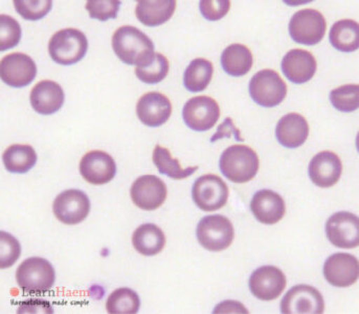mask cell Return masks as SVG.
Instances as JSON below:
<instances>
[{
    "instance_id": "1",
    "label": "cell",
    "mask_w": 359,
    "mask_h": 314,
    "mask_svg": "<svg viewBox=\"0 0 359 314\" xmlns=\"http://www.w3.org/2000/svg\"><path fill=\"white\" fill-rule=\"evenodd\" d=\"M112 48L125 64L144 67L155 58L154 44L141 29L130 25L118 27L112 37Z\"/></svg>"
},
{
    "instance_id": "2",
    "label": "cell",
    "mask_w": 359,
    "mask_h": 314,
    "mask_svg": "<svg viewBox=\"0 0 359 314\" xmlns=\"http://www.w3.org/2000/svg\"><path fill=\"white\" fill-rule=\"evenodd\" d=\"M260 167L258 154L245 145L225 149L219 161L221 173L235 184H245L257 175Z\"/></svg>"
},
{
    "instance_id": "3",
    "label": "cell",
    "mask_w": 359,
    "mask_h": 314,
    "mask_svg": "<svg viewBox=\"0 0 359 314\" xmlns=\"http://www.w3.org/2000/svg\"><path fill=\"white\" fill-rule=\"evenodd\" d=\"M16 281L22 292L44 294L54 286L56 273L48 260L33 257L19 265L16 271Z\"/></svg>"
},
{
    "instance_id": "4",
    "label": "cell",
    "mask_w": 359,
    "mask_h": 314,
    "mask_svg": "<svg viewBox=\"0 0 359 314\" xmlns=\"http://www.w3.org/2000/svg\"><path fill=\"white\" fill-rule=\"evenodd\" d=\"M88 48L86 36L76 29L57 32L48 42L50 58L61 65H72L84 58Z\"/></svg>"
},
{
    "instance_id": "5",
    "label": "cell",
    "mask_w": 359,
    "mask_h": 314,
    "mask_svg": "<svg viewBox=\"0 0 359 314\" xmlns=\"http://www.w3.org/2000/svg\"><path fill=\"white\" fill-rule=\"evenodd\" d=\"M250 97L258 105L271 108L280 105L287 95V85L273 69L258 71L248 86Z\"/></svg>"
},
{
    "instance_id": "6",
    "label": "cell",
    "mask_w": 359,
    "mask_h": 314,
    "mask_svg": "<svg viewBox=\"0 0 359 314\" xmlns=\"http://www.w3.org/2000/svg\"><path fill=\"white\" fill-rule=\"evenodd\" d=\"M288 29L293 41L303 46H316L322 41L326 33V19L318 11L305 8L293 15Z\"/></svg>"
},
{
    "instance_id": "7",
    "label": "cell",
    "mask_w": 359,
    "mask_h": 314,
    "mask_svg": "<svg viewBox=\"0 0 359 314\" xmlns=\"http://www.w3.org/2000/svg\"><path fill=\"white\" fill-rule=\"evenodd\" d=\"M197 240L210 252H221L233 243V226L229 219L222 215H209L199 221L196 231Z\"/></svg>"
},
{
    "instance_id": "8",
    "label": "cell",
    "mask_w": 359,
    "mask_h": 314,
    "mask_svg": "<svg viewBox=\"0 0 359 314\" xmlns=\"http://www.w3.org/2000/svg\"><path fill=\"white\" fill-rule=\"evenodd\" d=\"M229 195V186L215 174L201 176L193 184V201L205 212H214L224 207Z\"/></svg>"
},
{
    "instance_id": "9",
    "label": "cell",
    "mask_w": 359,
    "mask_h": 314,
    "mask_svg": "<svg viewBox=\"0 0 359 314\" xmlns=\"http://www.w3.org/2000/svg\"><path fill=\"white\" fill-rule=\"evenodd\" d=\"M182 118L189 128L197 132H205L218 122L220 107L213 97L199 95L187 102L182 110Z\"/></svg>"
},
{
    "instance_id": "10",
    "label": "cell",
    "mask_w": 359,
    "mask_h": 314,
    "mask_svg": "<svg viewBox=\"0 0 359 314\" xmlns=\"http://www.w3.org/2000/svg\"><path fill=\"white\" fill-rule=\"evenodd\" d=\"M53 211L59 221L74 226L86 219L90 212V200L82 191H63L55 199Z\"/></svg>"
},
{
    "instance_id": "11",
    "label": "cell",
    "mask_w": 359,
    "mask_h": 314,
    "mask_svg": "<svg viewBox=\"0 0 359 314\" xmlns=\"http://www.w3.org/2000/svg\"><path fill=\"white\" fill-rule=\"evenodd\" d=\"M324 310V298L320 292L303 284L291 288L281 302V313L284 314H320Z\"/></svg>"
},
{
    "instance_id": "12",
    "label": "cell",
    "mask_w": 359,
    "mask_h": 314,
    "mask_svg": "<svg viewBox=\"0 0 359 314\" xmlns=\"http://www.w3.org/2000/svg\"><path fill=\"white\" fill-rule=\"evenodd\" d=\"M37 75V67L33 59L22 53H13L4 57L0 63L2 82L14 88L27 86Z\"/></svg>"
},
{
    "instance_id": "13",
    "label": "cell",
    "mask_w": 359,
    "mask_h": 314,
    "mask_svg": "<svg viewBox=\"0 0 359 314\" xmlns=\"http://www.w3.org/2000/svg\"><path fill=\"white\" fill-rule=\"evenodd\" d=\"M286 284L283 271L271 265L256 269L248 282L252 296L261 301H273L279 298L285 289Z\"/></svg>"
},
{
    "instance_id": "14",
    "label": "cell",
    "mask_w": 359,
    "mask_h": 314,
    "mask_svg": "<svg viewBox=\"0 0 359 314\" xmlns=\"http://www.w3.org/2000/svg\"><path fill=\"white\" fill-rule=\"evenodd\" d=\"M329 241L339 248H355L359 245V219L349 212L333 214L326 224Z\"/></svg>"
},
{
    "instance_id": "15",
    "label": "cell",
    "mask_w": 359,
    "mask_h": 314,
    "mask_svg": "<svg viewBox=\"0 0 359 314\" xmlns=\"http://www.w3.org/2000/svg\"><path fill=\"white\" fill-rule=\"evenodd\" d=\"M167 194L165 182L155 175L141 176L133 182L130 189L133 203L144 211H154L161 207Z\"/></svg>"
},
{
    "instance_id": "16",
    "label": "cell",
    "mask_w": 359,
    "mask_h": 314,
    "mask_svg": "<svg viewBox=\"0 0 359 314\" xmlns=\"http://www.w3.org/2000/svg\"><path fill=\"white\" fill-rule=\"evenodd\" d=\"M325 279L335 287H349L358 282L359 264L353 254L337 252L327 259L323 267Z\"/></svg>"
},
{
    "instance_id": "17",
    "label": "cell",
    "mask_w": 359,
    "mask_h": 314,
    "mask_svg": "<svg viewBox=\"0 0 359 314\" xmlns=\"http://www.w3.org/2000/svg\"><path fill=\"white\" fill-rule=\"evenodd\" d=\"M80 173L89 184L95 186L108 184L116 176V161L106 152L90 151L81 159Z\"/></svg>"
},
{
    "instance_id": "18",
    "label": "cell",
    "mask_w": 359,
    "mask_h": 314,
    "mask_svg": "<svg viewBox=\"0 0 359 314\" xmlns=\"http://www.w3.org/2000/svg\"><path fill=\"white\" fill-rule=\"evenodd\" d=\"M343 165L337 154L323 151L311 159L308 168L310 179L320 188H330L339 182Z\"/></svg>"
},
{
    "instance_id": "19",
    "label": "cell",
    "mask_w": 359,
    "mask_h": 314,
    "mask_svg": "<svg viewBox=\"0 0 359 314\" xmlns=\"http://www.w3.org/2000/svg\"><path fill=\"white\" fill-rule=\"evenodd\" d=\"M137 114L146 126L152 128L161 127L171 116L172 104L163 93H148L137 102Z\"/></svg>"
},
{
    "instance_id": "20",
    "label": "cell",
    "mask_w": 359,
    "mask_h": 314,
    "mask_svg": "<svg viewBox=\"0 0 359 314\" xmlns=\"http://www.w3.org/2000/svg\"><path fill=\"white\" fill-rule=\"evenodd\" d=\"M65 100L62 87L50 80L40 81L32 89L29 95L32 107L42 116H50L59 111L65 104Z\"/></svg>"
},
{
    "instance_id": "21",
    "label": "cell",
    "mask_w": 359,
    "mask_h": 314,
    "mask_svg": "<svg viewBox=\"0 0 359 314\" xmlns=\"http://www.w3.org/2000/svg\"><path fill=\"white\" fill-rule=\"evenodd\" d=\"M250 210L259 222L271 226L283 219L286 212L285 201L275 191L261 190L252 197Z\"/></svg>"
},
{
    "instance_id": "22",
    "label": "cell",
    "mask_w": 359,
    "mask_h": 314,
    "mask_svg": "<svg viewBox=\"0 0 359 314\" xmlns=\"http://www.w3.org/2000/svg\"><path fill=\"white\" fill-rule=\"evenodd\" d=\"M282 71L290 82L304 84L309 82L316 73V60L308 50H289L282 60Z\"/></svg>"
},
{
    "instance_id": "23",
    "label": "cell",
    "mask_w": 359,
    "mask_h": 314,
    "mask_svg": "<svg viewBox=\"0 0 359 314\" xmlns=\"http://www.w3.org/2000/svg\"><path fill=\"white\" fill-rule=\"evenodd\" d=\"M309 135V125L303 116L288 114L278 123L276 137L283 147L295 149L304 145Z\"/></svg>"
},
{
    "instance_id": "24",
    "label": "cell",
    "mask_w": 359,
    "mask_h": 314,
    "mask_svg": "<svg viewBox=\"0 0 359 314\" xmlns=\"http://www.w3.org/2000/svg\"><path fill=\"white\" fill-rule=\"evenodd\" d=\"M254 58L248 46L231 44L221 55L223 71L231 77H243L252 69Z\"/></svg>"
},
{
    "instance_id": "25",
    "label": "cell",
    "mask_w": 359,
    "mask_h": 314,
    "mask_svg": "<svg viewBox=\"0 0 359 314\" xmlns=\"http://www.w3.org/2000/svg\"><path fill=\"white\" fill-rule=\"evenodd\" d=\"M176 10L175 0L163 1H139L135 14L140 22L147 27H158L167 22Z\"/></svg>"
},
{
    "instance_id": "26",
    "label": "cell",
    "mask_w": 359,
    "mask_h": 314,
    "mask_svg": "<svg viewBox=\"0 0 359 314\" xmlns=\"http://www.w3.org/2000/svg\"><path fill=\"white\" fill-rule=\"evenodd\" d=\"M133 244L135 250L143 256H155L165 247V233L155 224H142L133 233Z\"/></svg>"
},
{
    "instance_id": "27",
    "label": "cell",
    "mask_w": 359,
    "mask_h": 314,
    "mask_svg": "<svg viewBox=\"0 0 359 314\" xmlns=\"http://www.w3.org/2000/svg\"><path fill=\"white\" fill-rule=\"evenodd\" d=\"M330 43L344 53L355 52L359 48V25L351 19L337 21L331 27Z\"/></svg>"
},
{
    "instance_id": "28",
    "label": "cell",
    "mask_w": 359,
    "mask_h": 314,
    "mask_svg": "<svg viewBox=\"0 0 359 314\" xmlns=\"http://www.w3.org/2000/svg\"><path fill=\"white\" fill-rule=\"evenodd\" d=\"M2 161L11 173L25 174L37 163V154L32 146L12 145L2 154Z\"/></svg>"
},
{
    "instance_id": "29",
    "label": "cell",
    "mask_w": 359,
    "mask_h": 314,
    "mask_svg": "<svg viewBox=\"0 0 359 314\" xmlns=\"http://www.w3.org/2000/svg\"><path fill=\"white\" fill-rule=\"evenodd\" d=\"M214 67L207 59L197 58L191 61L184 75V87L191 93L205 90L213 78Z\"/></svg>"
},
{
    "instance_id": "30",
    "label": "cell",
    "mask_w": 359,
    "mask_h": 314,
    "mask_svg": "<svg viewBox=\"0 0 359 314\" xmlns=\"http://www.w3.org/2000/svg\"><path fill=\"white\" fill-rule=\"evenodd\" d=\"M153 163L156 165L159 173L172 178V179H184L193 175L198 170V165L184 169L178 159L173 158L167 148L156 145L153 151Z\"/></svg>"
},
{
    "instance_id": "31",
    "label": "cell",
    "mask_w": 359,
    "mask_h": 314,
    "mask_svg": "<svg viewBox=\"0 0 359 314\" xmlns=\"http://www.w3.org/2000/svg\"><path fill=\"white\" fill-rule=\"evenodd\" d=\"M140 307L139 294L127 287L114 290L106 302V309L111 314H135L139 313Z\"/></svg>"
},
{
    "instance_id": "32",
    "label": "cell",
    "mask_w": 359,
    "mask_h": 314,
    "mask_svg": "<svg viewBox=\"0 0 359 314\" xmlns=\"http://www.w3.org/2000/svg\"><path fill=\"white\" fill-rule=\"evenodd\" d=\"M330 102L335 109L341 112L355 111L359 107L358 84L343 85L330 93Z\"/></svg>"
},
{
    "instance_id": "33",
    "label": "cell",
    "mask_w": 359,
    "mask_h": 314,
    "mask_svg": "<svg viewBox=\"0 0 359 314\" xmlns=\"http://www.w3.org/2000/svg\"><path fill=\"white\" fill-rule=\"evenodd\" d=\"M169 61L163 55L155 53V58L153 62L148 67H137L135 75L142 82L147 84H157L161 82L169 73Z\"/></svg>"
},
{
    "instance_id": "34",
    "label": "cell",
    "mask_w": 359,
    "mask_h": 314,
    "mask_svg": "<svg viewBox=\"0 0 359 314\" xmlns=\"http://www.w3.org/2000/svg\"><path fill=\"white\" fill-rule=\"evenodd\" d=\"M21 40V27L18 21L8 15H0V50H11Z\"/></svg>"
},
{
    "instance_id": "35",
    "label": "cell",
    "mask_w": 359,
    "mask_h": 314,
    "mask_svg": "<svg viewBox=\"0 0 359 314\" xmlns=\"http://www.w3.org/2000/svg\"><path fill=\"white\" fill-rule=\"evenodd\" d=\"M15 10L25 20L37 21L46 17L53 8L50 0H15Z\"/></svg>"
},
{
    "instance_id": "36",
    "label": "cell",
    "mask_w": 359,
    "mask_h": 314,
    "mask_svg": "<svg viewBox=\"0 0 359 314\" xmlns=\"http://www.w3.org/2000/svg\"><path fill=\"white\" fill-rule=\"evenodd\" d=\"M21 246L18 240L6 232H0V268H8L18 260Z\"/></svg>"
},
{
    "instance_id": "37",
    "label": "cell",
    "mask_w": 359,
    "mask_h": 314,
    "mask_svg": "<svg viewBox=\"0 0 359 314\" xmlns=\"http://www.w3.org/2000/svg\"><path fill=\"white\" fill-rule=\"evenodd\" d=\"M121 1L118 0H90L86 2L87 12L90 18L100 21L116 19L121 8Z\"/></svg>"
},
{
    "instance_id": "38",
    "label": "cell",
    "mask_w": 359,
    "mask_h": 314,
    "mask_svg": "<svg viewBox=\"0 0 359 314\" xmlns=\"http://www.w3.org/2000/svg\"><path fill=\"white\" fill-rule=\"evenodd\" d=\"M199 8L207 20L217 21L229 13L231 2L229 0H203L199 2Z\"/></svg>"
},
{
    "instance_id": "39",
    "label": "cell",
    "mask_w": 359,
    "mask_h": 314,
    "mask_svg": "<svg viewBox=\"0 0 359 314\" xmlns=\"http://www.w3.org/2000/svg\"><path fill=\"white\" fill-rule=\"evenodd\" d=\"M18 313H54L52 305L48 301L40 300V299H31V300L25 301L19 305Z\"/></svg>"
},
{
    "instance_id": "40",
    "label": "cell",
    "mask_w": 359,
    "mask_h": 314,
    "mask_svg": "<svg viewBox=\"0 0 359 314\" xmlns=\"http://www.w3.org/2000/svg\"><path fill=\"white\" fill-rule=\"evenodd\" d=\"M224 137H233L236 141L244 142L243 137L240 135V131L236 128L231 118H225L224 122L218 127L215 135L212 137L211 143H215L218 139H224Z\"/></svg>"
},
{
    "instance_id": "41",
    "label": "cell",
    "mask_w": 359,
    "mask_h": 314,
    "mask_svg": "<svg viewBox=\"0 0 359 314\" xmlns=\"http://www.w3.org/2000/svg\"><path fill=\"white\" fill-rule=\"evenodd\" d=\"M248 313L245 307L241 303L236 302V301H225L217 305L214 309V313Z\"/></svg>"
}]
</instances>
